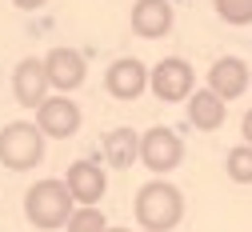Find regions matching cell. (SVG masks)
I'll return each mask as SVG.
<instances>
[{"instance_id": "6da1fadb", "label": "cell", "mask_w": 252, "mask_h": 232, "mask_svg": "<svg viewBox=\"0 0 252 232\" xmlns=\"http://www.w3.org/2000/svg\"><path fill=\"white\" fill-rule=\"evenodd\" d=\"M132 212H136L144 232H172L184 220V192L176 184H168L164 176H156V180L140 184L136 200H132Z\"/></svg>"}, {"instance_id": "7a4b0ae2", "label": "cell", "mask_w": 252, "mask_h": 232, "mask_svg": "<svg viewBox=\"0 0 252 232\" xmlns=\"http://www.w3.org/2000/svg\"><path fill=\"white\" fill-rule=\"evenodd\" d=\"M72 208H76V200L68 196L64 180L44 176V180H36L32 188L24 192V216H28V224L40 228V232H56V228H64V220L72 216Z\"/></svg>"}, {"instance_id": "3957f363", "label": "cell", "mask_w": 252, "mask_h": 232, "mask_svg": "<svg viewBox=\"0 0 252 232\" xmlns=\"http://www.w3.org/2000/svg\"><path fill=\"white\" fill-rule=\"evenodd\" d=\"M44 160V136L32 120H12L0 128V164L8 172H28Z\"/></svg>"}, {"instance_id": "277c9868", "label": "cell", "mask_w": 252, "mask_h": 232, "mask_svg": "<svg viewBox=\"0 0 252 232\" xmlns=\"http://www.w3.org/2000/svg\"><path fill=\"white\" fill-rule=\"evenodd\" d=\"M148 88H152L156 100L180 104V100H188L192 88H196V68H192L184 56H164L156 68H148Z\"/></svg>"}, {"instance_id": "5b68a950", "label": "cell", "mask_w": 252, "mask_h": 232, "mask_svg": "<svg viewBox=\"0 0 252 232\" xmlns=\"http://www.w3.org/2000/svg\"><path fill=\"white\" fill-rule=\"evenodd\" d=\"M152 176H168L172 168H180L184 160V140L176 136L172 128L152 124L148 132H140V156H136Z\"/></svg>"}, {"instance_id": "8992f818", "label": "cell", "mask_w": 252, "mask_h": 232, "mask_svg": "<svg viewBox=\"0 0 252 232\" xmlns=\"http://www.w3.org/2000/svg\"><path fill=\"white\" fill-rule=\"evenodd\" d=\"M40 136H52V140H68L80 132V104L68 100V96H44L36 104V120Z\"/></svg>"}, {"instance_id": "52a82bcc", "label": "cell", "mask_w": 252, "mask_h": 232, "mask_svg": "<svg viewBox=\"0 0 252 232\" xmlns=\"http://www.w3.org/2000/svg\"><path fill=\"white\" fill-rule=\"evenodd\" d=\"M44 80H48V88H56L60 96H68L72 88H80L84 84V76H88V64H84V56L76 52V48H52L44 60Z\"/></svg>"}, {"instance_id": "ba28073f", "label": "cell", "mask_w": 252, "mask_h": 232, "mask_svg": "<svg viewBox=\"0 0 252 232\" xmlns=\"http://www.w3.org/2000/svg\"><path fill=\"white\" fill-rule=\"evenodd\" d=\"M104 88H108V96H116V100H140L144 88H148V68L136 56H120V60L108 64Z\"/></svg>"}, {"instance_id": "9c48e42d", "label": "cell", "mask_w": 252, "mask_h": 232, "mask_svg": "<svg viewBox=\"0 0 252 232\" xmlns=\"http://www.w3.org/2000/svg\"><path fill=\"white\" fill-rule=\"evenodd\" d=\"M128 24H132V32H136L140 40H160V36H168V32H172L176 12H172L168 0H136Z\"/></svg>"}, {"instance_id": "30bf717a", "label": "cell", "mask_w": 252, "mask_h": 232, "mask_svg": "<svg viewBox=\"0 0 252 232\" xmlns=\"http://www.w3.org/2000/svg\"><path fill=\"white\" fill-rule=\"evenodd\" d=\"M248 80H252V72H248V64L240 56H220L212 68H208V92L220 96L224 104L248 92Z\"/></svg>"}, {"instance_id": "8fae6325", "label": "cell", "mask_w": 252, "mask_h": 232, "mask_svg": "<svg viewBox=\"0 0 252 232\" xmlns=\"http://www.w3.org/2000/svg\"><path fill=\"white\" fill-rule=\"evenodd\" d=\"M64 188L76 204H96L104 200V188H108V176L100 164H92V160H76L68 164V172H64Z\"/></svg>"}, {"instance_id": "7c38bea8", "label": "cell", "mask_w": 252, "mask_h": 232, "mask_svg": "<svg viewBox=\"0 0 252 232\" xmlns=\"http://www.w3.org/2000/svg\"><path fill=\"white\" fill-rule=\"evenodd\" d=\"M12 96H16V104L24 108H36L44 96H48V80H44V64L36 56H24L16 64V72H12Z\"/></svg>"}, {"instance_id": "4fadbf2b", "label": "cell", "mask_w": 252, "mask_h": 232, "mask_svg": "<svg viewBox=\"0 0 252 232\" xmlns=\"http://www.w3.org/2000/svg\"><path fill=\"white\" fill-rule=\"evenodd\" d=\"M224 120H228V104L220 96H212L208 88H192V96H188V124L200 132H216V128H224Z\"/></svg>"}, {"instance_id": "5bb4252c", "label": "cell", "mask_w": 252, "mask_h": 232, "mask_svg": "<svg viewBox=\"0 0 252 232\" xmlns=\"http://www.w3.org/2000/svg\"><path fill=\"white\" fill-rule=\"evenodd\" d=\"M104 160H108V168L124 172V168H132L136 156H140V132L136 128H112L104 132Z\"/></svg>"}, {"instance_id": "9a60e30c", "label": "cell", "mask_w": 252, "mask_h": 232, "mask_svg": "<svg viewBox=\"0 0 252 232\" xmlns=\"http://www.w3.org/2000/svg\"><path fill=\"white\" fill-rule=\"evenodd\" d=\"M104 228H108V220L96 204H76L72 216L64 220V232H104Z\"/></svg>"}, {"instance_id": "2e32d148", "label": "cell", "mask_w": 252, "mask_h": 232, "mask_svg": "<svg viewBox=\"0 0 252 232\" xmlns=\"http://www.w3.org/2000/svg\"><path fill=\"white\" fill-rule=\"evenodd\" d=\"M224 168H228V180L232 184H252V148L248 144H236L224 156Z\"/></svg>"}, {"instance_id": "e0dca14e", "label": "cell", "mask_w": 252, "mask_h": 232, "mask_svg": "<svg viewBox=\"0 0 252 232\" xmlns=\"http://www.w3.org/2000/svg\"><path fill=\"white\" fill-rule=\"evenodd\" d=\"M212 8L220 12L224 24H236V28L252 24V0H212Z\"/></svg>"}, {"instance_id": "ac0fdd59", "label": "cell", "mask_w": 252, "mask_h": 232, "mask_svg": "<svg viewBox=\"0 0 252 232\" xmlns=\"http://www.w3.org/2000/svg\"><path fill=\"white\" fill-rule=\"evenodd\" d=\"M240 136H244V144L252 148V108L244 112V120H240Z\"/></svg>"}, {"instance_id": "d6986e66", "label": "cell", "mask_w": 252, "mask_h": 232, "mask_svg": "<svg viewBox=\"0 0 252 232\" xmlns=\"http://www.w3.org/2000/svg\"><path fill=\"white\" fill-rule=\"evenodd\" d=\"M12 4L20 8V12H36V8H44L48 0H12Z\"/></svg>"}, {"instance_id": "ffe728a7", "label": "cell", "mask_w": 252, "mask_h": 232, "mask_svg": "<svg viewBox=\"0 0 252 232\" xmlns=\"http://www.w3.org/2000/svg\"><path fill=\"white\" fill-rule=\"evenodd\" d=\"M104 232H128V228H104Z\"/></svg>"}]
</instances>
